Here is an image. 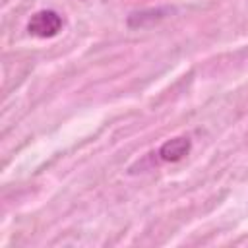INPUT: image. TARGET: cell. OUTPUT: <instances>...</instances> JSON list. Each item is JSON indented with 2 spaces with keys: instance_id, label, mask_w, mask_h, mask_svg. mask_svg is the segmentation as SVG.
<instances>
[{
  "instance_id": "cell-1",
  "label": "cell",
  "mask_w": 248,
  "mask_h": 248,
  "mask_svg": "<svg viewBox=\"0 0 248 248\" xmlns=\"http://www.w3.org/2000/svg\"><path fill=\"white\" fill-rule=\"evenodd\" d=\"M60 29H62V17L52 10H41V12L33 14L27 23V31L31 35L43 37V39L58 35Z\"/></svg>"
},
{
  "instance_id": "cell-2",
  "label": "cell",
  "mask_w": 248,
  "mask_h": 248,
  "mask_svg": "<svg viewBox=\"0 0 248 248\" xmlns=\"http://www.w3.org/2000/svg\"><path fill=\"white\" fill-rule=\"evenodd\" d=\"M190 151V140L188 138H172L167 140L161 149H159V157L163 161H178L182 159L186 153Z\"/></svg>"
}]
</instances>
